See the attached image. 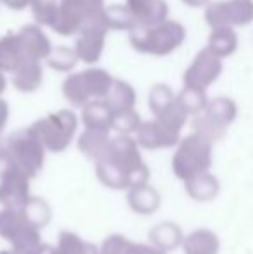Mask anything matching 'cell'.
I'll return each instance as SVG.
<instances>
[{
  "mask_svg": "<svg viewBox=\"0 0 253 254\" xmlns=\"http://www.w3.org/2000/svg\"><path fill=\"white\" fill-rule=\"evenodd\" d=\"M219 17L238 26H247L253 21V0H231L219 12Z\"/></svg>",
  "mask_w": 253,
  "mask_h": 254,
  "instance_id": "6da1fadb",
  "label": "cell"
},
{
  "mask_svg": "<svg viewBox=\"0 0 253 254\" xmlns=\"http://www.w3.org/2000/svg\"><path fill=\"white\" fill-rule=\"evenodd\" d=\"M215 49L220 54H231L236 49V35L231 30H222L219 31L215 38Z\"/></svg>",
  "mask_w": 253,
  "mask_h": 254,
  "instance_id": "7a4b0ae2",
  "label": "cell"
}]
</instances>
